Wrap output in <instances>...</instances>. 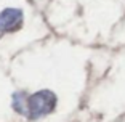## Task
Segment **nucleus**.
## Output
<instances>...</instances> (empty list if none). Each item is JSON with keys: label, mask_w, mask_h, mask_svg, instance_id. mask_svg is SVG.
<instances>
[{"label": "nucleus", "mask_w": 125, "mask_h": 122, "mask_svg": "<svg viewBox=\"0 0 125 122\" xmlns=\"http://www.w3.org/2000/svg\"><path fill=\"white\" fill-rule=\"evenodd\" d=\"M56 106V95L52 90H40L27 98V111L26 116L31 121L47 116L55 109Z\"/></svg>", "instance_id": "f257e3e1"}, {"label": "nucleus", "mask_w": 125, "mask_h": 122, "mask_svg": "<svg viewBox=\"0 0 125 122\" xmlns=\"http://www.w3.org/2000/svg\"><path fill=\"white\" fill-rule=\"evenodd\" d=\"M22 24V11L19 8H5L0 13V32H13Z\"/></svg>", "instance_id": "f03ea898"}, {"label": "nucleus", "mask_w": 125, "mask_h": 122, "mask_svg": "<svg viewBox=\"0 0 125 122\" xmlns=\"http://www.w3.org/2000/svg\"><path fill=\"white\" fill-rule=\"evenodd\" d=\"M11 106H13V109H15L16 112L26 116V111H27V96H26V93H22V92L13 93Z\"/></svg>", "instance_id": "7ed1b4c3"}]
</instances>
